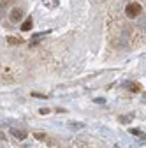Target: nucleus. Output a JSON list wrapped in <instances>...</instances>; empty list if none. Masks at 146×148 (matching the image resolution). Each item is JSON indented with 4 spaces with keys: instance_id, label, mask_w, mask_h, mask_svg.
Masks as SVG:
<instances>
[{
    "instance_id": "nucleus-12",
    "label": "nucleus",
    "mask_w": 146,
    "mask_h": 148,
    "mask_svg": "<svg viewBox=\"0 0 146 148\" xmlns=\"http://www.w3.org/2000/svg\"><path fill=\"white\" fill-rule=\"evenodd\" d=\"M129 88H130L132 92H137V90H139V85H132V86H129Z\"/></svg>"
},
{
    "instance_id": "nucleus-2",
    "label": "nucleus",
    "mask_w": 146,
    "mask_h": 148,
    "mask_svg": "<svg viewBox=\"0 0 146 148\" xmlns=\"http://www.w3.org/2000/svg\"><path fill=\"white\" fill-rule=\"evenodd\" d=\"M9 20H11L12 23L21 21V20H23V11H21V9H12L11 14H9Z\"/></svg>"
},
{
    "instance_id": "nucleus-1",
    "label": "nucleus",
    "mask_w": 146,
    "mask_h": 148,
    "mask_svg": "<svg viewBox=\"0 0 146 148\" xmlns=\"http://www.w3.org/2000/svg\"><path fill=\"white\" fill-rule=\"evenodd\" d=\"M143 9H141V5L139 4H136V2H132V4H129L127 5V16L129 18H136V16H139V12H141Z\"/></svg>"
},
{
    "instance_id": "nucleus-14",
    "label": "nucleus",
    "mask_w": 146,
    "mask_h": 148,
    "mask_svg": "<svg viewBox=\"0 0 146 148\" xmlns=\"http://www.w3.org/2000/svg\"><path fill=\"white\" fill-rule=\"evenodd\" d=\"M9 2H11V0H2V7H4V5H7Z\"/></svg>"
},
{
    "instance_id": "nucleus-7",
    "label": "nucleus",
    "mask_w": 146,
    "mask_h": 148,
    "mask_svg": "<svg viewBox=\"0 0 146 148\" xmlns=\"http://www.w3.org/2000/svg\"><path fill=\"white\" fill-rule=\"evenodd\" d=\"M7 41H9V44H20L21 42V39H16V37H9Z\"/></svg>"
},
{
    "instance_id": "nucleus-11",
    "label": "nucleus",
    "mask_w": 146,
    "mask_h": 148,
    "mask_svg": "<svg viewBox=\"0 0 146 148\" xmlns=\"http://www.w3.org/2000/svg\"><path fill=\"white\" fill-rule=\"evenodd\" d=\"M39 113H41V115H48L49 109H48V108H42V109H39Z\"/></svg>"
},
{
    "instance_id": "nucleus-13",
    "label": "nucleus",
    "mask_w": 146,
    "mask_h": 148,
    "mask_svg": "<svg viewBox=\"0 0 146 148\" xmlns=\"http://www.w3.org/2000/svg\"><path fill=\"white\" fill-rule=\"evenodd\" d=\"M33 97H37V99H44V95H41V94H32Z\"/></svg>"
},
{
    "instance_id": "nucleus-3",
    "label": "nucleus",
    "mask_w": 146,
    "mask_h": 148,
    "mask_svg": "<svg viewBox=\"0 0 146 148\" xmlns=\"http://www.w3.org/2000/svg\"><path fill=\"white\" fill-rule=\"evenodd\" d=\"M11 134H12L16 139H20V141H23V139L27 138V132L21 131V129H11Z\"/></svg>"
},
{
    "instance_id": "nucleus-10",
    "label": "nucleus",
    "mask_w": 146,
    "mask_h": 148,
    "mask_svg": "<svg viewBox=\"0 0 146 148\" xmlns=\"http://www.w3.org/2000/svg\"><path fill=\"white\" fill-rule=\"evenodd\" d=\"M81 127H83V125L78 123V122H76V123H70V129H81Z\"/></svg>"
},
{
    "instance_id": "nucleus-9",
    "label": "nucleus",
    "mask_w": 146,
    "mask_h": 148,
    "mask_svg": "<svg viewBox=\"0 0 146 148\" xmlns=\"http://www.w3.org/2000/svg\"><path fill=\"white\" fill-rule=\"evenodd\" d=\"M132 120V115L130 116H120V122H130Z\"/></svg>"
},
{
    "instance_id": "nucleus-6",
    "label": "nucleus",
    "mask_w": 146,
    "mask_h": 148,
    "mask_svg": "<svg viewBox=\"0 0 146 148\" xmlns=\"http://www.w3.org/2000/svg\"><path fill=\"white\" fill-rule=\"evenodd\" d=\"M21 28H23V30H30V28H32V18H28V20L23 23V27H21Z\"/></svg>"
},
{
    "instance_id": "nucleus-4",
    "label": "nucleus",
    "mask_w": 146,
    "mask_h": 148,
    "mask_svg": "<svg viewBox=\"0 0 146 148\" xmlns=\"http://www.w3.org/2000/svg\"><path fill=\"white\" fill-rule=\"evenodd\" d=\"M42 4L46 7H49V9H55V7L58 5V0H42Z\"/></svg>"
},
{
    "instance_id": "nucleus-5",
    "label": "nucleus",
    "mask_w": 146,
    "mask_h": 148,
    "mask_svg": "<svg viewBox=\"0 0 146 148\" xmlns=\"http://www.w3.org/2000/svg\"><path fill=\"white\" fill-rule=\"evenodd\" d=\"M42 37H46V34H35V35H32V44L39 42V39H42Z\"/></svg>"
},
{
    "instance_id": "nucleus-8",
    "label": "nucleus",
    "mask_w": 146,
    "mask_h": 148,
    "mask_svg": "<svg viewBox=\"0 0 146 148\" xmlns=\"http://www.w3.org/2000/svg\"><path fill=\"white\" fill-rule=\"evenodd\" d=\"M33 136H35V138H37L39 141H42V139H46V134H42V132H35Z\"/></svg>"
}]
</instances>
